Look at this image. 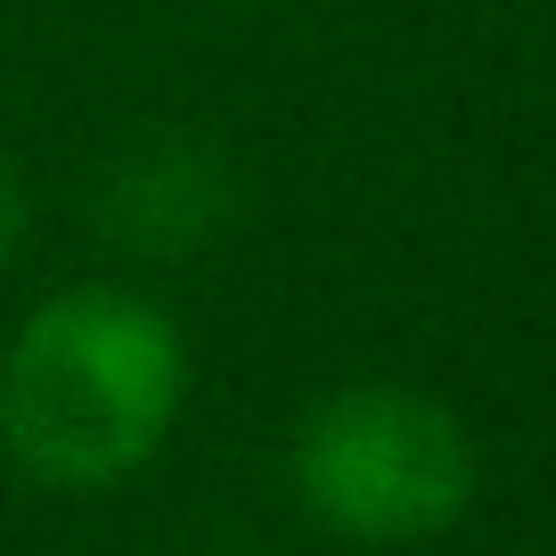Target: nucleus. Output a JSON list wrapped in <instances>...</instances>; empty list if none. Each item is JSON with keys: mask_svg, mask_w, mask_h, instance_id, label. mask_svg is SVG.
<instances>
[{"mask_svg": "<svg viewBox=\"0 0 556 556\" xmlns=\"http://www.w3.org/2000/svg\"><path fill=\"white\" fill-rule=\"evenodd\" d=\"M189 393L180 328L139 295L74 287L41 303L0 361V442L58 491H99L164 451Z\"/></svg>", "mask_w": 556, "mask_h": 556, "instance_id": "nucleus-1", "label": "nucleus"}, {"mask_svg": "<svg viewBox=\"0 0 556 556\" xmlns=\"http://www.w3.org/2000/svg\"><path fill=\"white\" fill-rule=\"evenodd\" d=\"M295 491L344 540H434L475 491V451L442 401L409 384H352L303 417Z\"/></svg>", "mask_w": 556, "mask_h": 556, "instance_id": "nucleus-2", "label": "nucleus"}, {"mask_svg": "<svg viewBox=\"0 0 556 556\" xmlns=\"http://www.w3.org/2000/svg\"><path fill=\"white\" fill-rule=\"evenodd\" d=\"M106 213H115V229L131 245L173 254V245L213 238V222L229 213V180H222V164H213L205 148H189V139H156V148L123 156L115 205H106Z\"/></svg>", "mask_w": 556, "mask_h": 556, "instance_id": "nucleus-3", "label": "nucleus"}, {"mask_svg": "<svg viewBox=\"0 0 556 556\" xmlns=\"http://www.w3.org/2000/svg\"><path fill=\"white\" fill-rule=\"evenodd\" d=\"M17 229H25V189H17V173L0 164V270H9V254H17Z\"/></svg>", "mask_w": 556, "mask_h": 556, "instance_id": "nucleus-4", "label": "nucleus"}]
</instances>
